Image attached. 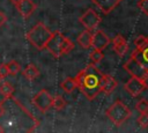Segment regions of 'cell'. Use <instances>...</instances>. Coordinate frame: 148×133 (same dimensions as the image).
I'll list each match as a JSON object with an SVG mask.
<instances>
[{
	"mask_svg": "<svg viewBox=\"0 0 148 133\" xmlns=\"http://www.w3.org/2000/svg\"><path fill=\"white\" fill-rule=\"evenodd\" d=\"M102 76L103 73L94 64L88 65L75 76L77 88L81 90V93L86 96L88 101L95 99V97L101 93Z\"/></svg>",
	"mask_w": 148,
	"mask_h": 133,
	"instance_id": "6da1fadb",
	"label": "cell"
},
{
	"mask_svg": "<svg viewBox=\"0 0 148 133\" xmlns=\"http://www.w3.org/2000/svg\"><path fill=\"white\" fill-rule=\"evenodd\" d=\"M51 36H52V31L44 23L39 22L31 30H29V32L27 34V39L36 49L43 50L45 49Z\"/></svg>",
	"mask_w": 148,
	"mask_h": 133,
	"instance_id": "7a4b0ae2",
	"label": "cell"
},
{
	"mask_svg": "<svg viewBox=\"0 0 148 133\" xmlns=\"http://www.w3.org/2000/svg\"><path fill=\"white\" fill-rule=\"evenodd\" d=\"M105 113L108 118L117 126H120L131 117L130 108L126 104H124L121 101H116L111 106H109Z\"/></svg>",
	"mask_w": 148,
	"mask_h": 133,
	"instance_id": "3957f363",
	"label": "cell"
},
{
	"mask_svg": "<svg viewBox=\"0 0 148 133\" xmlns=\"http://www.w3.org/2000/svg\"><path fill=\"white\" fill-rule=\"evenodd\" d=\"M31 103L42 113H45L52 108V96L46 89H42L32 97Z\"/></svg>",
	"mask_w": 148,
	"mask_h": 133,
	"instance_id": "277c9868",
	"label": "cell"
},
{
	"mask_svg": "<svg viewBox=\"0 0 148 133\" xmlns=\"http://www.w3.org/2000/svg\"><path fill=\"white\" fill-rule=\"evenodd\" d=\"M64 39H65V36L60 31H54V32H52V36L49 39L45 49L54 58H60L62 56V43H64Z\"/></svg>",
	"mask_w": 148,
	"mask_h": 133,
	"instance_id": "5b68a950",
	"label": "cell"
},
{
	"mask_svg": "<svg viewBox=\"0 0 148 133\" xmlns=\"http://www.w3.org/2000/svg\"><path fill=\"white\" fill-rule=\"evenodd\" d=\"M102 19L101 16L97 14L96 10H94L92 8L87 9L80 17H79V22L87 29V30H94L97 28V25L101 23Z\"/></svg>",
	"mask_w": 148,
	"mask_h": 133,
	"instance_id": "8992f818",
	"label": "cell"
},
{
	"mask_svg": "<svg viewBox=\"0 0 148 133\" xmlns=\"http://www.w3.org/2000/svg\"><path fill=\"white\" fill-rule=\"evenodd\" d=\"M132 58H134L148 73V36L146 43L141 47H135V50L131 54Z\"/></svg>",
	"mask_w": 148,
	"mask_h": 133,
	"instance_id": "52a82bcc",
	"label": "cell"
},
{
	"mask_svg": "<svg viewBox=\"0 0 148 133\" xmlns=\"http://www.w3.org/2000/svg\"><path fill=\"white\" fill-rule=\"evenodd\" d=\"M124 69H125L131 76H135V77H139V79H142V77L147 74L146 69H145L134 58H132V57L125 62Z\"/></svg>",
	"mask_w": 148,
	"mask_h": 133,
	"instance_id": "ba28073f",
	"label": "cell"
},
{
	"mask_svg": "<svg viewBox=\"0 0 148 133\" xmlns=\"http://www.w3.org/2000/svg\"><path fill=\"white\" fill-rule=\"evenodd\" d=\"M15 7L23 19H28L36 10L37 6L32 0H20L15 3Z\"/></svg>",
	"mask_w": 148,
	"mask_h": 133,
	"instance_id": "9c48e42d",
	"label": "cell"
},
{
	"mask_svg": "<svg viewBox=\"0 0 148 133\" xmlns=\"http://www.w3.org/2000/svg\"><path fill=\"white\" fill-rule=\"evenodd\" d=\"M110 43V38L103 30H96L91 37V46L94 49L104 50Z\"/></svg>",
	"mask_w": 148,
	"mask_h": 133,
	"instance_id": "30bf717a",
	"label": "cell"
},
{
	"mask_svg": "<svg viewBox=\"0 0 148 133\" xmlns=\"http://www.w3.org/2000/svg\"><path fill=\"white\" fill-rule=\"evenodd\" d=\"M124 88H125L133 97H136V96H139V95L143 91L145 86H143L141 79L135 77V76H132V77L125 83Z\"/></svg>",
	"mask_w": 148,
	"mask_h": 133,
	"instance_id": "8fae6325",
	"label": "cell"
},
{
	"mask_svg": "<svg viewBox=\"0 0 148 133\" xmlns=\"http://www.w3.org/2000/svg\"><path fill=\"white\" fill-rule=\"evenodd\" d=\"M117 86H118V81L113 76L109 74H103L102 81H101V91L109 95L117 88Z\"/></svg>",
	"mask_w": 148,
	"mask_h": 133,
	"instance_id": "7c38bea8",
	"label": "cell"
},
{
	"mask_svg": "<svg viewBox=\"0 0 148 133\" xmlns=\"http://www.w3.org/2000/svg\"><path fill=\"white\" fill-rule=\"evenodd\" d=\"M112 45H113V51L119 56V57H123L126 51H127V42L126 39L121 36V35H117L113 39H112Z\"/></svg>",
	"mask_w": 148,
	"mask_h": 133,
	"instance_id": "4fadbf2b",
	"label": "cell"
},
{
	"mask_svg": "<svg viewBox=\"0 0 148 133\" xmlns=\"http://www.w3.org/2000/svg\"><path fill=\"white\" fill-rule=\"evenodd\" d=\"M92 2L101 9L102 13L109 14L118 6L120 0H92Z\"/></svg>",
	"mask_w": 148,
	"mask_h": 133,
	"instance_id": "5bb4252c",
	"label": "cell"
},
{
	"mask_svg": "<svg viewBox=\"0 0 148 133\" xmlns=\"http://www.w3.org/2000/svg\"><path fill=\"white\" fill-rule=\"evenodd\" d=\"M91 37H92V34L90 32V30H84L82 31L79 36H77V43L79 45L84 49V50H88L91 47Z\"/></svg>",
	"mask_w": 148,
	"mask_h": 133,
	"instance_id": "9a60e30c",
	"label": "cell"
},
{
	"mask_svg": "<svg viewBox=\"0 0 148 133\" xmlns=\"http://www.w3.org/2000/svg\"><path fill=\"white\" fill-rule=\"evenodd\" d=\"M22 74H23V76H24L27 80L32 81V80H35L36 77L39 76V71H38V68H37L35 65L29 64V65H27V66L24 67V69L22 71Z\"/></svg>",
	"mask_w": 148,
	"mask_h": 133,
	"instance_id": "2e32d148",
	"label": "cell"
},
{
	"mask_svg": "<svg viewBox=\"0 0 148 133\" xmlns=\"http://www.w3.org/2000/svg\"><path fill=\"white\" fill-rule=\"evenodd\" d=\"M61 88L65 93L67 94H71L73 93L76 88H77V83H76V80L75 77H66L62 82H61Z\"/></svg>",
	"mask_w": 148,
	"mask_h": 133,
	"instance_id": "e0dca14e",
	"label": "cell"
},
{
	"mask_svg": "<svg viewBox=\"0 0 148 133\" xmlns=\"http://www.w3.org/2000/svg\"><path fill=\"white\" fill-rule=\"evenodd\" d=\"M15 88L9 83V82H2L0 86V94L5 97V98H9L12 97V95L14 94Z\"/></svg>",
	"mask_w": 148,
	"mask_h": 133,
	"instance_id": "ac0fdd59",
	"label": "cell"
},
{
	"mask_svg": "<svg viewBox=\"0 0 148 133\" xmlns=\"http://www.w3.org/2000/svg\"><path fill=\"white\" fill-rule=\"evenodd\" d=\"M103 57H104V54H103L102 50H99V49H94L89 53V59L91 60V64H94V65H97L98 62H101Z\"/></svg>",
	"mask_w": 148,
	"mask_h": 133,
	"instance_id": "d6986e66",
	"label": "cell"
},
{
	"mask_svg": "<svg viewBox=\"0 0 148 133\" xmlns=\"http://www.w3.org/2000/svg\"><path fill=\"white\" fill-rule=\"evenodd\" d=\"M65 106H66V102L62 98V96H60V95L52 96V108H54L57 111H60Z\"/></svg>",
	"mask_w": 148,
	"mask_h": 133,
	"instance_id": "ffe728a7",
	"label": "cell"
},
{
	"mask_svg": "<svg viewBox=\"0 0 148 133\" xmlns=\"http://www.w3.org/2000/svg\"><path fill=\"white\" fill-rule=\"evenodd\" d=\"M6 65H7V68H8V74H10L13 76H15L21 71V66L16 60H10Z\"/></svg>",
	"mask_w": 148,
	"mask_h": 133,
	"instance_id": "44dd1931",
	"label": "cell"
},
{
	"mask_svg": "<svg viewBox=\"0 0 148 133\" xmlns=\"http://www.w3.org/2000/svg\"><path fill=\"white\" fill-rule=\"evenodd\" d=\"M73 49H74V42L71 38L65 37L64 43H62V56L69 53L71 51H73Z\"/></svg>",
	"mask_w": 148,
	"mask_h": 133,
	"instance_id": "7402d4cb",
	"label": "cell"
},
{
	"mask_svg": "<svg viewBox=\"0 0 148 133\" xmlns=\"http://www.w3.org/2000/svg\"><path fill=\"white\" fill-rule=\"evenodd\" d=\"M135 109H136L140 113H146V112H148V101L145 99V98H141L140 101L136 102Z\"/></svg>",
	"mask_w": 148,
	"mask_h": 133,
	"instance_id": "603a6c76",
	"label": "cell"
},
{
	"mask_svg": "<svg viewBox=\"0 0 148 133\" xmlns=\"http://www.w3.org/2000/svg\"><path fill=\"white\" fill-rule=\"evenodd\" d=\"M138 124L141 128H147L148 127V112L141 113L138 118Z\"/></svg>",
	"mask_w": 148,
	"mask_h": 133,
	"instance_id": "cb8c5ba5",
	"label": "cell"
},
{
	"mask_svg": "<svg viewBox=\"0 0 148 133\" xmlns=\"http://www.w3.org/2000/svg\"><path fill=\"white\" fill-rule=\"evenodd\" d=\"M147 40V36H143V35H139L135 40H134V44H135V47H141Z\"/></svg>",
	"mask_w": 148,
	"mask_h": 133,
	"instance_id": "d4e9b609",
	"label": "cell"
},
{
	"mask_svg": "<svg viewBox=\"0 0 148 133\" xmlns=\"http://www.w3.org/2000/svg\"><path fill=\"white\" fill-rule=\"evenodd\" d=\"M138 7H139L146 15H148V0H139Z\"/></svg>",
	"mask_w": 148,
	"mask_h": 133,
	"instance_id": "484cf974",
	"label": "cell"
},
{
	"mask_svg": "<svg viewBox=\"0 0 148 133\" xmlns=\"http://www.w3.org/2000/svg\"><path fill=\"white\" fill-rule=\"evenodd\" d=\"M7 75H8L7 65H6V64H1V65H0V77H1V79H5Z\"/></svg>",
	"mask_w": 148,
	"mask_h": 133,
	"instance_id": "4316f807",
	"label": "cell"
},
{
	"mask_svg": "<svg viewBox=\"0 0 148 133\" xmlns=\"http://www.w3.org/2000/svg\"><path fill=\"white\" fill-rule=\"evenodd\" d=\"M7 22V16L5 15L3 12H0V27H2Z\"/></svg>",
	"mask_w": 148,
	"mask_h": 133,
	"instance_id": "83f0119b",
	"label": "cell"
},
{
	"mask_svg": "<svg viewBox=\"0 0 148 133\" xmlns=\"http://www.w3.org/2000/svg\"><path fill=\"white\" fill-rule=\"evenodd\" d=\"M141 81H142V83L145 86V89H148V73L141 79Z\"/></svg>",
	"mask_w": 148,
	"mask_h": 133,
	"instance_id": "f1b7e54d",
	"label": "cell"
},
{
	"mask_svg": "<svg viewBox=\"0 0 148 133\" xmlns=\"http://www.w3.org/2000/svg\"><path fill=\"white\" fill-rule=\"evenodd\" d=\"M3 102H5V101H1V102H0V117H1V116H3V113H5V108H3Z\"/></svg>",
	"mask_w": 148,
	"mask_h": 133,
	"instance_id": "f546056e",
	"label": "cell"
},
{
	"mask_svg": "<svg viewBox=\"0 0 148 133\" xmlns=\"http://www.w3.org/2000/svg\"><path fill=\"white\" fill-rule=\"evenodd\" d=\"M10 1H12L13 3H16V2H17V1H20V0H10Z\"/></svg>",
	"mask_w": 148,
	"mask_h": 133,
	"instance_id": "4dcf8cb0",
	"label": "cell"
},
{
	"mask_svg": "<svg viewBox=\"0 0 148 133\" xmlns=\"http://www.w3.org/2000/svg\"><path fill=\"white\" fill-rule=\"evenodd\" d=\"M1 132H3V128H2L1 126H0V133H1Z\"/></svg>",
	"mask_w": 148,
	"mask_h": 133,
	"instance_id": "1f68e13d",
	"label": "cell"
},
{
	"mask_svg": "<svg viewBox=\"0 0 148 133\" xmlns=\"http://www.w3.org/2000/svg\"><path fill=\"white\" fill-rule=\"evenodd\" d=\"M0 81H1V77H0Z\"/></svg>",
	"mask_w": 148,
	"mask_h": 133,
	"instance_id": "d6a6232c",
	"label": "cell"
},
{
	"mask_svg": "<svg viewBox=\"0 0 148 133\" xmlns=\"http://www.w3.org/2000/svg\"><path fill=\"white\" fill-rule=\"evenodd\" d=\"M120 1H121V0H120Z\"/></svg>",
	"mask_w": 148,
	"mask_h": 133,
	"instance_id": "836d02e7",
	"label": "cell"
}]
</instances>
